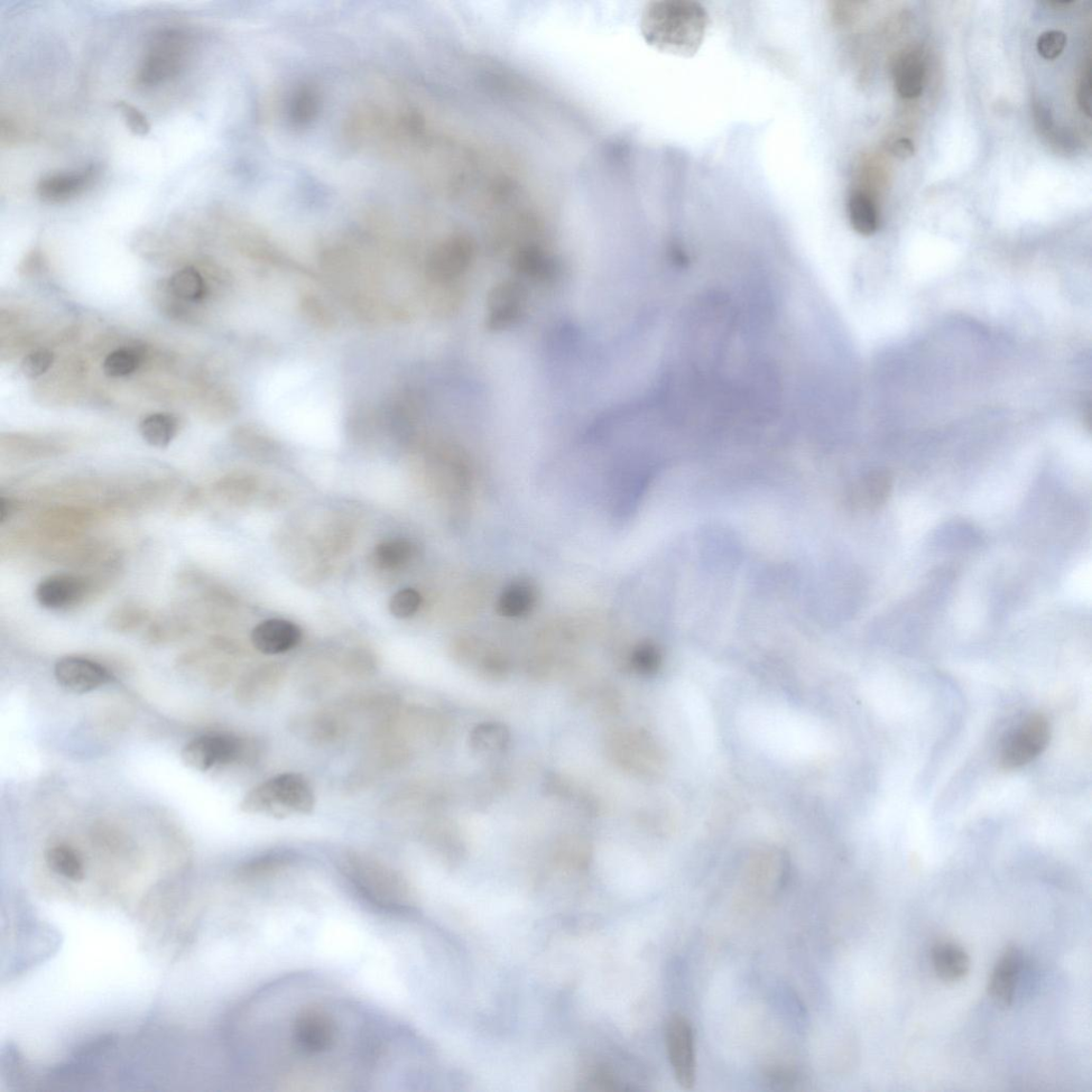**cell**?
<instances>
[{
    "instance_id": "31",
    "label": "cell",
    "mask_w": 1092,
    "mask_h": 1092,
    "mask_svg": "<svg viewBox=\"0 0 1092 1092\" xmlns=\"http://www.w3.org/2000/svg\"><path fill=\"white\" fill-rule=\"evenodd\" d=\"M54 363V354L49 349H36L22 360L21 372L28 379H36L49 372Z\"/></svg>"
},
{
    "instance_id": "4",
    "label": "cell",
    "mask_w": 1092,
    "mask_h": 1092,
    "mask_svg": "<svg viewBox=\"0 0 1092 1092\" xmlns=\"http://www.w3.org/2000/svg\"><path fill=\"white\" fill-rule=\"evenodd\" d=\"M188 33L168 28L154 34L136 76L138 86L154 88L177 77L190 51Z\"/></svg>"
},
{
    "instance_id": "6",
    "label": "cell",
    "mask_w": 1092,
    "mask_h": 1092,
    "mask_svg": "<svg viewBox=\"0 0 1092 1092\" xmlns=\"http://www.w3.org/2000/svg\"><path fill=\"white\" fill-rule=\"evenodd\" d=\"M1050 736L1047 718L1041 714L1027 717L1004 738L999 752V764L1011 771L1031 763L1047 748Z\"/></svg>"
},
{
    "instance_id": "22",
    "label": "cell",
    "mask_w": 1092,
    "mask_h": 1092,
    "mask_svg": "<svg viewBox=\"0 0 1092 1092\" xmlns=\"http://www.w3.org/2000/svg\"><path fill=\"white\" fill-rule=\"evenodd\" d=\"M46 863L52 871L73 883L85 878V865L78 851L67 844H55L46 849Z\"/></svg>"
},
{
    "instance_id": "30",
    "label": "cell",
    "mask_w": 1092,
    "mask_h": 1092,
    "mask_svg": "<svg viewBox=\"0 0 1092 1092\" xmlns=\"http://www.w3.org/2000/svg\"><path fill=\"white\" fill-rule=\"evenodd\" d=\"M422 605V597L418 591L412 588L403 589L395 594L388 607H390L391 614L398 619L410 618L420 609Z\"/></svg>"
},
{
    "instance_id": "20",
    "label": "cell",
    "mask_w": 1092,
    "mask_h": 1092,
    "mask_svg": "<svg viewBox=\"0 0 1092 1092\" xmlns=\"http://www.w3.org/2000/svg\"><path fill=\"white\" fill-rule=\"evenodd\" d=\"M933 968L946 982H956L965 977L970 969L967 952L956 944L941 943L932 951Z\"/></svg>"
},
{
    "instance_id": "28",
    "label": "cell",
    "mask_w": 1092,
    "mask_h": 1092,
    "mask_svg": "<svg viewBox=\"0 0 1092 1092\" xmlns=\"http://www.w3.org/2000/svg\"><path fill=\"white\" fill-rule=\"evenodd\" d=\"M189 625L181 620H162L147 628L145 640L151 644H164L182 640L189 634Z\"/></svg>"
},
{
    "instance_id": "27",
    "label": "cell",
    "mask_w": 1092,
    "mask_h": 1092,
    "mask_svg": "<svg viewBox=\"0 0 1092 1092\" xmlns=\"http://www.w3.org/2000/svg\"><path fill=\"white\" fill-rule=\"evenodd\" d=\"M256 480L247 474H229L221 478L216 486V491L229 503L245 504L255 493Z\"/></svg>"
},
{
    "instance_id": "25",
    "label": "cell",
    "mask_w": 1092,
    "mask_h": 1092,
    "mask_svg": "<svg viewBox=\"0 0 1092 1092\" xmlns=\"http://www.w3.org/2000/svg\"><path fill=\"white\" fill-rule=\"evenodd\" d=\"M413 557V545L404 539L384 541L376 546L373 560L382 570H398L405 567Z\"/></svg>"
},
{
    "instance_id": "14",
    "label": "cell",
    "mask_w": 1092,
    "mask_h": 1092,
    "mask_svg": "<svg viewBox=\"0 0 1092 1092\" xmlns=\"http://www.w3.org/2000/svg\"><path fill=\"white\" fill-rule=\"evenodd\" d=\"M302 640L298 625L282 619L267 620L253 628L251 643L258 652L279 655L290 652Z\"/></svg>"
},
{
    "instance_id": "21",
    "label": "cell",
    "mask_w": 1092,
    "mask_h": 1092,
    "mask_svg": "<svg viewBox=\"0 0 1092 1092\" xmlns=\"http://www.w3.org/2000/svg\"><path fill=\"white\" fill-rule=\"evenodd\" d=\"M179 420L169 413H153L145 416L139 425V432L149 446L164 448L177 437Z\"/></svg>"
},
{
    "instance_id": "36",
    "label": "cell",
    "mask_w": 1092,
    "mask_h": 1092,
    "mask_svg": "<svg viewBox=\"0 0 1092 1092\" xmlns=\"http://www.w3.org/2000/svg\"><path fill=\"white\" fill-rule=\"evenodd\" d=\"M1079 106L1082 113L1090 117L1091 115V67L1090 61L1082 71L1078 90Z\"/></svg>"
},
{
    "instance_id": "2",
    "label": "cell",
    "mask_w": 1092,
    "mask_h": 1092,
    "mask_svg": "<svg viewBox=\"0 0 1092 1092\" xmlns=\"http://www.w3.org/2000/svg\"><path fill=\"white\" fill-rule=\"evenodd\" d=\"M342 871L357 894L376 908L396 914L412 910L411 886L391 867L372 858L354 855L346 859Z\"/></svg>"
},
{
    "instance_id": "18",
    "label": "cell",
    "mask_w": 1092,
    "mask_h": 1092,
    "mask_svg": "<svg viewBox=\"0 0 1092 1092\" xmlns=\"http://www.w3.org/2000/svg\"><path fill=\"white\" fill-rule=\"evenodd\" d=\"M847 214L850 226L857 233L871 236L879 227V212L872 194L857 188L850 192L847 201Z\"/></svg>"
},
{
    "instance_id": "24",
    "label": "cell",
    "mask_w": 1092,
    "mask_h": 1092,
    "mask_svg": "<svg viewBox=\"0 0 1092 1092\" xmlns=\"http://www.w3.org/2000/svg\"><path fill=\"white\" fill-rule=\"evenodd\" d=\"M150 620L149 609L129 601L111 610L106 619V625L115 633L131 634L150 622Z\"/></svg>"
},
{
    "instance_id": "35",
    "label": "cell",
    "mask_w": 1092,
    "mask_h": 1092,
    "mask_svg": "<svg viewBox=\"0 0 1092 1092\" xmlns=\"http://www.w3.org/2000/svg\"><path fill=\"white\" fill-rule=\"evenodd\" d=\"M2 143L4 145H15L24 141V129L16 122V120L11 116L2 117Z\"/></svg>"
},
{
    "instance_id": "5",
    "label": "cell",
    "mask_w": 1092,
    "mask_h": 1092,
    "mask_svg": "<svg viewBox=\"0 0 1092 1092\" xmlns=\"http://www.w3.org/2000/svg\"><path fill=\"white\" fill-rule=\"evenodd\" d=\"M248 752L242 737L215 733L193 738L181 752V760L193 771L207 773L217 766L243 761Z\"/></svg>"
},
{
    "instance_id": "37",
    "label": "cell",
    "mask_w": 1092,
    "mask_h": 1092,
    "mask_svg": "<svg viewBox=\"0 0 1092 1092\" xmlns=\"http://www.w3.org/2000/svg\"><path fill=\"white\" fill-rule=\"evenodd\" d=\"M892 154L900 160H908L914 154V144L909 139H899L891 146Z\"/></svg>"
},
{
    "instance_id": "23",
    "label": "cell",
    "mask_w": 1092,
    "mask_h": 1092,
    "mask_svg": "<svg viewBox=\"0 0 1092 1092\" xmlns=\"http://www.w3.org/2000/svg\"><path fill=\"white\" fill-rule=\"evenodd\" d=\"M168 289L175 298L189 303L201 301L207 293L205 277L193 267H185L174 273Z\"/></svg>"
},
{
    "instance_id": "1",
    "label": "cell",
    "mask_w": 1092,
    "mask_h": 1092,
    "mask_svg": "<svg viewBox=\"0 0 1092 1092\" xmlns=\"http://www.w3.org/2000/svg\"><path fill=\"white\" fill-rule=\"evenodd\" d=\"M710 16L699 3L689 0H664L644 9L642 32L644 40L656 50L692 57L705 41Z\"/></svg>"
},
{
    "instance_id": "12",
    "label": "cell",
    "mask_w": 1092,
    "mask_h": 1092,
    "mask_svg": "<svg viewBox=\"0 0 1092 1092\" xmlns=\"http://www.w3.org/2000/svg\"><path fill=\"white\" fill-rule=\"evenodd\" d=\"M527 294L523 285L505 281L493 287L488 295L487 327L504 330L520 321L526 307Z\"/></svg>"
},
{
    "instance_id": "29",
    "label": "cell",
    "mask_w": 1092,
    "mask_h": 1092,
    "mask_svg": "<svg viewBox=\"0 0 1092 1092\" xmlns=\"http://www.w3.org/2000/svg\"><path fill=\"white\" fill-rule=\"evenodd\" d=\"M139 357L132 349L122 348L110 353L103 363V370L109 378H122L136 372Z\"/></svg>"
},
{
    "instance_id": "19",
    "label": "cell",
    "mask_w": 1092,
    "mask_h": 1092,
    "mask_svg": "<svg viewBox=\"0 0 1092 1092\" xmlns=\"http://www.w3.org/2000/svg\"><path fill=\"white\" fill-rule=\"evenodd\" d=\"M538 591L531 581L516 580L506 587L498 599V612L508 618H522L533 612Z\"/></svg>"
},
{
    "instance_id": "9",
    "label": "cell",
    "mask_w": 1092,
    "mask_h": 1092,
    "mask_svg": "<svg viewBox=\"0 0 1092 1092\" xmlns=\"http://www.w3.org/2000/svg\"><path fill=\"white\" fill-rule=\"evenodd\" d=\"M54 674L63 689L83 695L115 681L106 666L82 656L62 657L55 665Z\"/></svg>"
},
{
    "instance_id": "3",
    "label": "cell",
    "mask_w": 1092,
    "mask_h": 1092,
    "mask_svg": "<svg viewBox=\"0 0 1092 1092\" xmlns=\"http://www.w3.org/2000/svg\"><path fill=\"white\" fill-rule=\"evenodd\" d=\"M317 804L313 786L301 774L285 773L273 776L250 790L240 810L253 816L276 819L309 816Z\"/></svg>"
},
{
    "instance_id": "8",
    "label": "cell",
    "mask_w": 1092,
    "mask_h": 1092,
    "mask_svg": "<svg viewBox=\"0 0 1092 1092\" xmlns=\"http://www.w3.org/2000/svg\"><path fill=\"white\" fill-rule=\"evenodd\" d=\"M666 1044L675 1079L684 1089H691L696 1081L695 1041L687 1017H671L666 1027Z\"/></svg>"
},
{
    "instance_id": "7",
    "label": "cell",
    "mask_w": 1092,
    "mask_h": 1092,
    "mask_svg": "<svg viewBox=\"0 0 1092 1092\" xmlns=\"http://www.w3.org/2000/svg\"><path fill=\"white\" fill-rule=\"evenodd\" d=\"M97 587L98 582L95 579L76 574H53L36 585L34 598L41 607L59 612L85 603Z\"/></svg>"
},
{
    "instance_id": "17",
    "label": "cell",
    "mask_w": 1092,
    "mask_h": 1092,
    "mask_svg": "<svg viewBox=\"0 0 1092 1092\" xmlns=\"http://www.w3.org/2000/svg\"><path fill=\"white\" fill-rule=\"evenodd\" d=\"M1021 971V956L1016 949H1010L997 962L990 980L989 993L1001 1006L1012 1005L1016 994L1017 978Z\"/></svg>"
},
{
    "instance_id": "32",
    "label": "cell",
    "mask_w": 1092,
    "mask_h": 1092,
    "mask_svg": "<svg viewBox=\"0 0 1092 1092\" xmlns=\"http://www.w3.org/2000/svg\"><path fill=\"white\" fill-rule=\"evenodd\" d=\"M116 108L120 114L124 118L126 126L136 136L144 137L149 135L151 125L149 120L142 113L141 110L134 105L127 103L125 100H120L116 103Z\"/></svg>"
},
{
    "instance_id": "16",
    "label": "cell",
    "mask_w": 1092,
    "mask_h": 1092,
    "mask_svg": "<svg viewBox=\"0 0 1092 1092\" xmlns=\"http://www.w3.org/2000/svg\"><path fill=\"white\" fill-rule=\"evenodd\" d=\"M893 76L896 90L902 98H919L927 79V64L923 55L918 51L903 54L895 62Z\"/></svg>"
},
{
    "instance_id": "10",
    "label": "cell",
    "mask_w": 1092,
    "mask_h": 1092,
    "mask_svg": "<svg viewBox=\"0 0 1092 1092\" xmlns=\"http://www.w3.org/2000/svg\"><path fill=\"white\" fill-rule=\"evenodd\" d=\"M338 1027L326 1011L317 1007L307 1008L295 1016L293 1040L297 1048L308 1054H321L335 1045Z\"/></svg>"
},
{
    "instance_id": "15",
    "label": "cell",
    "mask_w": 1092,
    "mask_h": 1092,
    "mask_svg": "<svg viewBox=\"0 0 1092 1092\" xmlns=\"http://www.w3.org/2000/svg\"><path fill=\"white\" fill-rule=\"evenodd\" d=\"M893 490V476L886 470H876L857 481L848 494V504L859 512H874L883 507Z\"/></svg>"
},
{
    "instance_id": "34",
    "label": "cell",
    "mask_w": 1092,
    "mask_h": 1092,
    "mask_svg": "<svg viewBox=\"0 0 1092 1092\" xmlns=\"http://www.w3.org/2000/svg\"><path fill=\"white\" fill-rule=\"evenodd\" d=\"M633 660L638 668L644 671H651L659 667L661 654L655 645L644 644L637 647Z\"/></svg>"
},
{
    "instance_id": "33",
    "label": "cell",
    "mask_w": 1092,
    "mask_h": 1092,
    "mask_svg": "<svg viewBox=\"0 0 1092 1092\" xmlns=\"http://www.w3.org/2000/svg\"><path fill=\"white\" fill-rule=\"evenodd\" d=\"M1067 44V35L1059 31L1042 33L1037 41V51L1042 58L1054 60L1059 57Z\"/></svg>"
},
{
    "instance_id": "13",
    "label": "cell",
    "mask_w": 1092,
    "mask_h": 1092,
    "mask_svg": "<svg viewBox=\"0 0 1092 1092\" xmlns=\"http://www.w3.org/2000/svg\"><path fill=\"white\" fill-rule=\"evenodd\" d=\"M98 175L97 164H90L81 170L49 174L39 181L36 192L43 202L60 205L88 190Z\"/></svg>"
},
{
    "instance_id": "11",
    "label": "cell",
    "mask_w": 1092,
    "mask_h": 1092,
    "mask_svg": "<svg viewBox=\"0 0 1092 1092\" xmlns=\"http://www.w3.org/2000/svg\"><path fill=\"white\" fill-rule=\"evenodd\" d=\"M475 254V246L465 236L451 237L440 244L432 252L428 273L436 282H448L469 270Z\"/></svg>"
},
{
    "instance_id": "39",
    "label": "cell",
    "mask_w": 1092,
    "mask_h": 1092,
    "mask_svg": "<svg viewBox=\"0 0 1092 1092\" xmlns=\"http://www.w3.org/2000/svg\"><path fill=\"white\" fill-rule=\"evenodd\" d=\"M1071 4H1072V2H1049V3H1047V5L1049 7H1054L1055 9H1058V8L1063 9L1065 7H1068Z\"/></svg>"
},
{
    "instance_id": "38",
    "label": "cell",
    "mask_w": 1092,
    "mask_h": 1092,
    "mask_svg": "<svg viewBox=\"0 0 1092 1092\" xmlns=\"http://www.w3.org/2000/svg\"><path fill=\"white\" fill-rule=\"evenodd\" d=\"M18 504L11 497L0 499V523L5 524L17 513Z\"/></svg>"
},
{
    "instance_id": "26",
    "label": "cell",
    "mask_w": 1092,
    "mask_h": 1092,
    "mask_svg": "<svg viewBox=\"0 0 1092 1092\" xmlns=\"http://www.w3.org/2000/svg\"><path fill=\"white\" fill-rule=\"evenodd\" d=\"M515 271L531 279H546L552 275L554 266L551 258L536 247H526L514 257Z\"/></svg>"
}]
</instances>
